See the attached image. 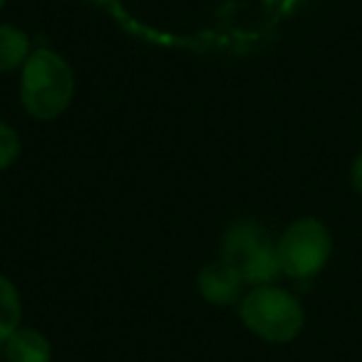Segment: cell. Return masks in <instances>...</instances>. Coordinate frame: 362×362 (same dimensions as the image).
Returning a JSON list of instances; mask_svg holds the SVG:
<instances>
[{"label":"cell","mask_w":362,"mask_h":362,"mask_svg":"<svg viewBox=\"0 0 362 362\" xmlns=\"http://www.w3.org/2000/svg\"><path fill=\"white\" fill-rule=\"evenodd\" d=\"M350 184H352V189H355V194L362 197V154H357L350 166Z\"/></svg>","instance_id":"10"},{"label":"cell","mask_w":362,"mask_h":362,"mask_svg":"<svg viewBox=\"0 0 362 362\" xmlns=\"http://www.w3.org/2000/svg\"><path fill=\"white\" fill-rule=\"evenodd\" d=\"M75 97V72L55 50L30 52L21 67V102L37 122H52L70 107Z\"/></svg>","instance_id":"1"},{"label":"cell","mask_w":362,"mask_h":362,"mask_svg":"<svg viewBox=\"0 0 362 362\" xmlns=\"http://www.w3.org/2000/svg\"><path fill=\"white\" fill-rule=\"evenodd\" d=\"M8 362H50L52 345L35 327H18L6 340Z\"/></svg>","instance_id":"6"},{"label":"cell","mask_w":362,"mask_h":362,"mask_svg":"<svg viewBox=\"0 0 362 362\" xmlns=\"http://www.w3.org/2000/svg\"><path fill=\"white\" fill-rule=\"evenodd\" d=\"M221 261L231 266L246 286H271L281 276L278 248L271 233L256 221H238L226 228Z\"/></svg>","instance_id":"3"},{"label":"cell","mask_w":362,"mask_h":362,"mask_svg":"<svg viewBox=\"0 0 362 362\" xmlns=\"http://www.w3.org/2000/svg\"><path fill=\"white\" fill-rule=\"evenodd\" d=\"M241 320L248 330L271 345H288L305 325L303 303L278 286H256L241 298Z\"/></svg>","instance_id":"2"},{"label":"cell","mask_w":362,"mask_h":362,"mask_svg":"<svg viewBox=\"0 0 362 362\" xmlns=\"http://www.w3.org/2000/svg\"><path fill=\"white\" fill-rule=\"evenodd\" d=\"M281 273L296 281H308L327 266L332 253L330 228L313 216L293 221L276 241Z\"/></svg>","instance_id":"4"},{"label":"cell","mask_w":362,"mask_h":362,"mask_svg":"<svg viewBox=\"0 0 362 362\" xmlns=\"http://www.w3.org/2000/svg\"><path fill=\"white\" fill-rule=\"evenodd\" d=\"M21 156V136L11 124L0 122V171L11 169Z\"/></svg>","instance_id":"9"},{"label":"cell","mask_w":362,"mask_h":362,"mask_svg":"<svg viewBox=\"0 0 362 362\" xmlns=\"http://www.w3.org/2000/svg\"><path fill=\"white\" fill-rule=\"evenodd\" d=\"M23 303L18 286L8 276H0V342H6L21 327Z\"/></svg>","instance_id":"8"},{"label":"cell","mask_w":362,"mask_h":362,"mask_svg":"<svg viewBox=\"0 0 362 362\" xmlns=\"http://www.w3.org/2000/svg\"><path fill=\"white\" fill-rule=\"evenodd\" d=\"M3 6H6V0H0V11H3Z\"/></svg>","instance_id":"11"},{"label":"cell","mask_w":362,"mask_h":362,"mask_svg":"<svg viewBox=\"0 0 362 362\" xmlns=\"http://www.w3.org/2000/svg\"><path fill=\"white\" fill-rule=\"evenodd\" d=\"M30 57V37L16 25H0V75L25 65Z\"/></svg>","instance_id":"7"},{"label":"cell","mask_w":362,"mask_h":362,"mask_svg":"<svg viewBox=\"0 0 362 362\" xmlns=\"http://www.w3.org/2000/svg\"><path fill=\"white\" fill-rule=\"evenodd\" d=\"M199 293L211 305H233L243 298V278L226 263H209L197 278Z\"/></svg>","instance_id":"5"}]
</instances>
